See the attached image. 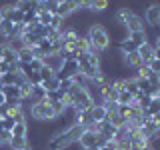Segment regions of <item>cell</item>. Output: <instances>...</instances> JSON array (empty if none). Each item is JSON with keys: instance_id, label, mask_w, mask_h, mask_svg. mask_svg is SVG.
Returning <instances> with one entry per match:
<instances>
[{"instance_id": "cell-1", "label": "cell", "mask_w": 160, "mask_h": 150, "mask_svg": "<svg viewBox=\"0 0 160 150\" xmlns=\"http://www.w3.org/2000/svg\"><path fill=\"white\" fill-rule=\"evenodd\" d=\"M86 38L90 42V48L96 50L98 54H106V50L110 48V42H112V38H110L108 30L102 26V24H92V26L88 28L86 32Z\"/></svg>"}, {"instance_id": "cell-2", "label": "cell", "mask_w": 160, "mask_h": 150, "mask_svg": "<svg viewBox=\"0 0 160 150\" xmlns=\"http://www.w3.org/2000/svg\"><path fill=\"white\" fill-rule=\"evenodd\" d=\"M24 110L30 114V118L36 120V122H54L56 116L52 112V106L44 100H38V102H32L28 106H24Z\"/></svg>"}, {"instance_id": "cell-3", "label": "cell", "mask_w": 160, "mask_h": 150, "mask_svg": "<svg viewBox=\"0 0 160 150\" xmlns=\"http://www.w3.org/2000/svg\"><path fill=\"white\" fill-rule=\"evenodd\" d=\"M78 10H80V8H78V2H76V0H60L56 14H58V16H62L64 20H66V18L72 16V14H76Z\"/></svg>"}, {"instance_id": "cell-4", "label": "cell", "mask_w": 160, "mask_h": 150, "mask_svg": "<svg viewBox=\"0 0 160 150\" xmlns=\"http://www.w3.org/2000/svg\"><path fill=\"white\" fill-rule=\"evenodd\" d=\"M142 18L146 22V26H152V28L160 26V4H150Z\"/></svg>"}, {"instance_id": "cell-5", "label": "cell", "mask_w": 160, "mask_h": 150, "mask_svg": "<svg viewBox=\"0 0 160 150\" xmlns=\"http://www.w3.org/2000/svg\"><path fill=\"white\" fill-rule=\"evenodd\" d=\"M76 72H78V62L76 60H64L62 68L56 72V78L58 80H66V78H72Z\"/></svg>"}, {"instance_id": "cell-6", "label": "cell", "mask_w": 160, "mask_h": 150, "mask_svg": "<svg viewBox=\"0 0 160 150\" xmlns=\"http://www.w3.org/2000/svg\"><path fill=\"white\" fill-rule=\"evenodd\" d=\"M124 30H126L128 34H132V32H144V30H146V22H144L142 16H138V14L134 12L132 18L124 24Z\"/></svg>"}, {"instance_id": "cell-7", "label": "cell", "mask_w": 160, "mask_h": 150, "mask_svg": "<svg viewBox=\"0 0 160 150\" xmlns=\"http://www.w3.org/2000/svg\"><path fill=\"white\" fill-rule=\"evenodd\" d=\"M132 14H134V10L130 8V6H120V8L116 10V14H114V22H116L118 26L124 28V24H126L128 20L132 18Z\"/></svg>"}, {"instance_id": "cell-8", "label": "cell", "mask_w": 160, "mask_h": 150, "mask_svg": "<svg viewBox=\"0 0 160 150\" xmlns=\"http://www.w3.org/2000/svg\"><path fill=\"white\" fill-rule=\"evenodd\" d=\"M136 52H138V56L142 58L144 64H150L154 60V46H152V42H150V40H148L146 44H142V46H138Z\"/></svg>"}, {"instance_id": "cell-9", "label": "cell", "mask_w": 160, "mask_h": 150, "mask_svg": "<svg viewBox=\"0 0 160 150\" xmlns=\"http://www.w3.org/2000/svg\"><path fill=\"white\" fill-rule=\"evenodd\" d=\"M42 62H44V66H48L50 70L58 72V70L62 68L64 60H62V56H60V54H48V56H44V58H42Z\"/></svg>"}, {"instance_id": "cell-10", "label": "cell", "mask_w": 160, "mask_h": 150, "mask_svg": "<svg viewBox=\"0 0 160 150\" xmlns=\"http://www.w3.org/2000/svg\"><path fill=\"white\" fill-rule=\"evenodd\" d=\"M14 6H16L22 14H26V12H38V0H16Z\"/></svg>"}, {"instance_id": "cell-11", "label": "cell", "mask_w": 160, "mask_h": 150, "mask_svg": "<svg viewBox=\"0 0 160 150\" xmlns=\"http://www.w3.org/2000/svg\"><path fill=\"white\" fill-rule=\"evenodd\" d=\"M90 114H92V122H102V120H106V114H108L106 104H94V106L90 108Z\"/></svg>"}, {"instance_id": "cell-12", "label": "cell", "mask_w": 160, "mask_h": 150, "mask_svg": "<svg viewBox=\"0 0 160 150\" xmlns=\"http://www.w3.org/2000/svg\"><path fill=\"white\" fill-rule=\"evenodd\" d=\"M96 140H98V134L84 130L80 140H78V144H80V148H88V146H96Z\"/></svg>"}, {"instance_id": "cell-13", "label": "cell", "mask_w": 160, "mask_h": 150, "mask_svg": "<svg viewBox=\"0 0 160 150\" xmlns=\"http://www.w3.org/2000/svg\"><path fill=\"white\" fill-rule=\"evenodd\" d=\"M16 52H18V62H22V64H30L36 58L34 52H32V48H28V46H20Z\"/></svg>"}, {"instance_id": "cell-14", "label": "cell", "mask_w": 160, "mask_h": 150, "mask_svg": "<svg viewBox=\"0 0 160 150\" xmlns=\"http://www.w3.org/2000/svg\"><path fill=\"white\" fill-rule=\"evenodd\" d=\"M128 38L132 40L136 46H142V44L148 42V32L146 30H144V32H132V34H128Z\"/></svg>"}, {"instance_id": "cell-15", "label": "cell", "mask_w": 160, "mask_h": 150, "mask_svg": "<svg viewBox=\"0 0 160 150\" xmlns=\"http://www.w3.org/2000/svg\"><path fill=\"white\" fill-rule=\"evenodd\" d=\"M46 92H56L58 86H60V80L54 76V78H50V80H42V84H40Z\"/></svg>"}, {"instance_id": "cell-16", "label": "cell", "mask_w": 160, "mask_h": 150, "mask_svg": "<svg viewBox=\"0 0 160 150\" xmlns=\"http://www.w3.org/2000/svg\"><path fill=\"white\" fill-rule=\"evenodd\" d=\"M118 104H130V106H134L136 100H134V96L128 92V90H120L118 92Z\"/></svg>"}, {"instance_id": "cell-17", "label": "cell", "mask_w": 160, "mask_h": 150, "mask_svg": "<svg viewBox=\"0 0 160 150\" xmlns=\"http://www.w3.org/2000/svg\"><path fill=\"white\" fill-rule=\"evenodd\" d=\"M108 6H110V0H94L90 10H92V12H96V14H100V12H106Z\"/></svg>"}, {"instance_id": "cell-18", "label": "cell", "mask_w": 160, "mask_h": 150, "mask_svg": "<svg viewBox=\"0 0 160 150\" xmlns=\"http://www.w3.org/2000/svg\"><path fill=\"white\" fill-rule=\"evenodd\" d=\"M12 28H14V22H10V20H0V36L4 40L8 38V34L12 32Z\"/></svg>"}, {"instance_id": "cell-19", "label": "cell", "mask_w": 160, "mask_h": 150, "mask_svg": "<svg viewBox=\"0 0 160 150\" xmlns=\"http://www.w3.org/2000/svg\"><path fill=\"white\" fill-rule=\"evenodd\" d=\"M52 16H54V14L44 12V10H38V22L42 24V26H50V22H52Z\"/></svg>"}, {"instance_id": "cell-20", "label": "cell", "mask_w": 160, "mask_h": 150, "mask_svg": "<svg viewBox=\"0 0 160 150\" xmlns=\"http://www.w3.org/2000/svg\"><path fill=\"white\" fill-rule=\"evenodd\" d=\"M38 74H40V78H42V80H50V78L56 76V72H54V70H50L48 66H42V68L38 70Z\"/></svg>"}, {"instance_id": "cell-21", "label": "cell", "mask_w": 160, "mask_h": 150, "mask_svg": "<svg viewBox=\"0 0 160 150\" xmlns=\"http://www.w3.org/2000/svg\"><path fill=\"white\" fill-rule=\"evenodd\" d=\"M2 130H8V132H12V128H14V124H16V120L14 118H8V116H4V120L2 122Z\"/></svg>"}, {"instance_id": "cell-22", "label": "cell", "mask_w": 160, "mask_h": 150, "mask_svg": "<svg viewBox=\"0 0 160 150\" xmlns=\"http://www.w3.org/2000/svg\"><path fill=\"white\" fill-rule=\"evenodd\" d=\"M76 2H78V8H80V10H90V8H92V2H94V0H76Z\"/></svg>"}, {"instance_id": "cell-23", "label": "cell", "mask_w": 160, "mask_h": 150, "mask_svg": "<svg viewBox=\"0 0 160 150\" xmlns=\"http://www.w3.org/2000/svg\"><path fill=\"white\" fill-rule=\"evenodd\" d=\"M148 68L152 70V72H156V74H160V60H156V58H154L152 62L148 64Z\"/></svg>"}, {"instance_id": "cell-24", "label": "cell", "mask_w": 160, "mask_h": 150, "mask_svg": "<svg viewBox=\"0 0 160 150\" xmlns=\"http://www.w3.org/2000/svg\"><path fill=\"white\" fill-rule=\"evenodd\" d=\"M152 46L156 48V50H160V32H158V36L154 38V44H152Z\"/></svg>"}, {"instance_id": "cell-25", "label": "cell", "mask_w": 160, "mask_h": 150, "mask_svg": "<svg viewBox=\"0 0 160 150\" xmlns=\"http://www.w3.org/2000/svg\"><path fill=\"white\" fill-rule=\"evenodd\" d=\"M0 150H12V148H10L8 142H0Z\"/></svg>"}, {"instance_id": "cell-26", "label": "cell", "mask_w": 160, "mask_h": 150, "mask_svg": "<svg viewBox=\"0 0 160 150\" xmlns=\"http://www.w3.org/2000/svg\"><path fill=\"white\" fill-rule=\"evenodd\" d=\"M2 120H4V114H2V112H0V122H2Z\"/></svg>"}]
</instances>
